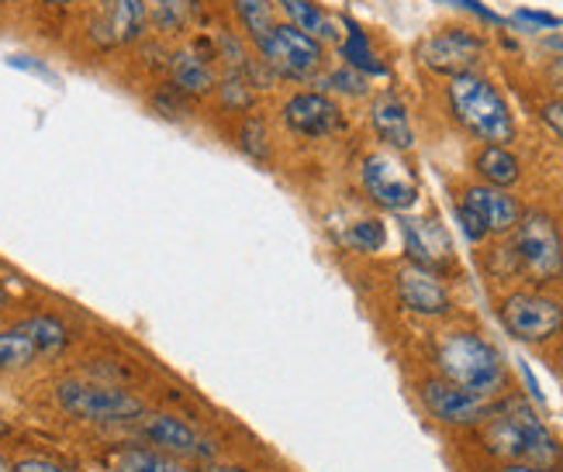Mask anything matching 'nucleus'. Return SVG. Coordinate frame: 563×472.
<instances>
[{"instance_id": "nucleus-1", "label": "nucleus", "mask_w": 563, "mask_h": 472, "mask_svg": "<svg viewBox=\"0 0 563 472\" xmlns=\"http://www.w3.org/2000/svg\"><path fill=\"white\" fill-rule=\"evenodd\" d=\"M484 445L505 462H526L536 469H553L560 462V445L522 396H505L492 407V417L484 420Z\"/></svg>"}, {"instance_id": "nucleus-2", "label": "nucleus", "mask_w": 563, "mask_h": 472, "mask_svg": "<svg viewBox=\"0 0 563 472\" xmlns=\"http://www.w3.org/2000/svg\"><path fill=\"white\" fill-rule=\"evenodd\" d=\"M432 366L439 380L492 401L508 386V369L501 352L477 331H446L432 345Z\"/></svg>"}, {"instance_id": "nucleus-3", "label": "nucleus", "mask_w": 563, "mask_h": 472, "mask_svg": "<svg viewBox=\"0 0 563 472\" xmlns=\"http://www.w3.org/2000/svg\"><path fill=\"white\" fill-rule=\"evenodd\" d=\"M446 97H450L453 117L481 142L505 145L516 138V117H511L505 97L498 93L492 80L477 77V72H463V77L450 80Z\"/></svg>"}, {"instance_id": "nucleus-4", "label": "nucleus", "mask_w": 563, "mask_h": 472, "mask_svg": "<svg viewBox=\"0 0 563 472\" xmlns=\"http://www.w3.org/2000/svg\"><path fill=\"white\" fill-rule=\"evenodd\" d=\"M516 269L532 283H553L563 277V238L556 221L543 211H526L511 238Z\"/></svg>"}, {"instance_id": "nucleus-5", "label": "nucleus", "mask_w": 563, "mask_h": 472, "mask_svg": "<svg viewBox=\"0 0 563 472\" xmlns=\"http://www.w3.org/2000/svg\"><path fill=\"white\" fill-rule=\"evenodd\" d=\"M56 404L69 417L90 420V425H129L145 414V404L135 393L87 380H63L56 386Z\"/></svg>"}, {"instance_id": "nucleus-6", "label": "nucleus", "mask_w": 563, "mask_h": 472, "mask_svg": "<svg viewBox=\"0 0 563 472\" xmlns=\"http://www.w3.org/2000/svg\"><path fill=\"white\" fill-rule=\"evenodd\" d=\"M498 314L505 331L526 345H543L563 335V304L543 293H529V290L508 293Z\"/></svg>"}, {"instance_id": "nucleus-7", "label": "nucleus", "mask_w": 563, "mask_h": 472, "mask_svg": "<svg viewBox=\"0 0 563 472\" xmlns=\"http://www.w3.org/2000/svg\"><path fill=\"white\" fill-rule=\"evenodd\" d=\"M139 438L150 441L156 452H166L180 462H214L218 456V445L208 435H201L198 428L174 414H142Z\"/></svg>"}, {"instance_id": "nucleus-8", "label": "nucleus", "mask_w": 563, "mask_h": 472, "mask_svg": "<svg viewBox=\"0 0 563 472\" xmlns=\"http://www.w3.org/2000/svg\"><path fill=\"white\" fill-rule=\"evenodd\" d=\"M360 180L366 196L387 211H408L419 201V180H415V172L408 169V162H401L390 153L366 156L360 166Z\"/></svg>"}, {"instance_id": "nucleus-9", "label": "nucleus", "mask_w": 563, "mask_h": 472, "mask_svg": "<svg viewBox=\"0 0 563 472\" xmlns=\"http://www.w3.org/2000/svg\"><path fill=\"white\" fill-rule=\"evenodd\" d=\"M263 63L284 80H308L322 66V45L311 35L298 32L294 24H274L271 38L260 45Z\"/></svg>"}, {"instance_id": "nucleus-10", "label": "nucleus", "mask_w": 563, "mask_h": 472, "mask_svg": "<svg viewBox=\"0 0 563 472\" xmlns=\"http://www.w3.org/2000/svg\"><path fill=\"white\" fill-rule=\"evenodd\" d=\"M484 53H487L484 38L467 29H443L419 45L422 66L432 72H446L450 80L463 77V72H474L484 63Z\"/></svg>"}, {"instance_id": "nucleus-11", "label": "nucleus", "mask_w": 563, "mask_h": 472, "mask_svg": "<svg viewBox=\"0 0 563 472\" xmlns=\"http://www.w3.org/2000/svg\"><path fill=\"white\" fill-rule=\"evenodd\" d=\"M419 396L426 411L439 420V425H450V428H474V425H484L487 417H492V401H484V396H474L467 390H460L446 380H426L419 386Z\"/></svg>"}, {"instance_id": "nucleus-12", "label": "nucleus", "mask_w": 563, "mask_h": 472, "mask_svg": "<svg viewBox=\"0 0 563 472\" xmlns=\"http://www.w3.org/2000/svg\"><path fill=\"white\" fill-rule=\"evenodd\" d=\"M395 293H398V304L419 317H446L453 311L446 283L439 280V272L422 269V266L408 262L405 269H398Z\"/></svg>"}, {"instance_id": "nucleus-13", "label": "nucleus", "mask_w": 563, "mask_h": 472, "mask_svg": "<svg viewBox=\"0 0 563 472\" xmlns=\"http://www.w3.org/2000/svg\"><path fill=\"white\" fill-rule=\"evenodd\" d=\"M284 124L301 138H329L342 128V111L325 93H294L284 104Z\"/></svg>"}, {"instance_id": "nucleus-14", "label": "nucleus", "mask_w": 563, "mask_h": 472, "mask_svg": "<svg viewBox=\"0 0 563 472\" xmlns=\"http://www.w3.org/2000/svg\"><path fill=\"white\" fill-rule=\"evenodd\" d=\"M145 0H97L90 21V38L97 45H125L142 35Z\"/></svg>"}, {"instance_id": "nucleus-15", "label": "nucleus", "mask_w": 563, "mask_h": 472, "mask_svg": "<svg viewBox=\"0 0 563 472\" xmlns=\"http://www.w3.org/2000/svg\"><path fill=\"white\" fill-rule=\"evenodd\" d=\"M401 235H405V252H408L411 266H422L432 272L450 266L453 245H450V235L443 232V225H435L429 217H405Z\"/></svg>"}, {"instance_id": "nucleus-16", "label": "nucleus", "mask_w": 563, "mask_h": 472, "mask_svg": "<svg viewBox=\"0 0 563 472\" xmlns=\"http://www.w3.org/2000/svg\"><path fill=\"white\" fill-rule=\"evenodd\" d=\"M463 204H467L484 221L487 235H508V232H516L519 217H522V207H519L516 196H508L505 190L487 187V183L467 187V193H463Z\"/></svg>"}, {"instance_id": "nucleus-17", "label": "nucleus", "mask_w": 563, "mask_h": 472, "mask_svg": "<svg viewBox=\"0 0 563 472\" xmlns=\"http://www.w3.org/2000/svg\"><path fill=\"white\" fill-rule=\"evenodd\" d=\"M169 83L184 97H208L211 90H218L214 66L198 48H180V53H174V59H169Z\"/></svg>"}, {"instance_id": "nucleus-18", "label": "nucleus", "mask_w": 563, "mask_h": 472, "mask_svg": "<svg viewBox=\"0 0 563 472\" xmlns=\"http://www.w3.org/2000/svg\"><path fill=\"white\" fill-rule=\"evenodd\" d=\"M371 121H374V132L380 135V142L387 148H395V153H408L415 145V135H411V121H408V108L398 101L395 93H380L374 101V111H371Z\"/></svg>"}, {"instance_id": "nucleus-19", "label": "nucleus", "mask_w": 563, "mask_h": 472, "mask_svg": "<svg viewBox=\"0 0 563 472\" xmlns=\"http://www.w3.org/2000/svg\"><path fill=\"white\" fill-rule=\"evenodd\" d=\"M474 169L481 172V180L487 187H498V190L519 183V177H522V162L511 156L505 145H484L474 159Z\"/></svg>"}, {"instance_id": "nucleus-20", "label": "nucleus", "mask_w": 563, "mask_h": 472, "mask_svg": "<svg viewBox=\"0 0 563 472\" xmlns=\"http://www.w3.org/2000/svg\"><path fill=\"white\" fill-rule=\"evenodd\" d=\"M108 465L111 472H194L187 462L156 449H118Z\"/></svg>"}, {"instance_id": "nucleus-21", "label": "nucleus", "mask_w": 563, "mask_h": 472, "mask_svg": "<svg viewBox=\"0 0 563 472\" xmlns=\"http://www.w3.org/2000/svg\"><path fill=\"white\" fill-rule=\"evenodd\" d=\"M18 328L35 341L38 356H45V359L59 356V352L66 349V345H69L66 325H63L59 317H53V314H35V317H29V321H21Z\"/></svg>"}, {"instance_id": "nucleus-22", "label": "nucleus", "mask_w": 563, "mask_h": 472, "mask_svg": "<svg viewBox=\"0 0 563 472\" xmlns=\"http://www.w3.org/2000/svg\"><path fill=\"white\" fill-rule=\"evenodd\" d=\"M277 4L287 11V18L294 21V29L298 32H305V35H311L314 42L322 38V42H329V38H335L339 32H335V21L318 8V4H311V0H277Z\"/></svg>"}, {"instance_id": "nucleus-23", "label": "nucleus", "mask_w": 563, "mask_h": 472, "mask_svg": "<svg viewBox=\"0 0 563 472\" xmlns=\"http://www.w3.org/2000/svg\"><path fill=\"white\" fill-rule=\"evenodd\" d=\"M342 56H346V66L356 69L360 77H363V72H366V77H387V66L374 56L371 38H366V32L356 29L353 21H350V38L342 42Z\"/></svg>"}, {"instance_id": "nucleus-24", "label": "nucleus", "mask_w": 563, "mask_h": 472, "mask_svg": "<svg viewBox=\"0 0 563 472\" xmlns=\"http://www.w3.org/2000/svg\"><path fill=\"white\" fill-rule=\"evenodd\" d=\"M38 359L35 341L21 328L0 331V372H21Z\"/></svg>"}, {"instance_id": "nucleus-25", "label": "nucleus", "mask_w": 563, "mask_h": 472, "mask_svg": "<svg viewBox=\"0 0 563 472\" xmlns=\"http://www.w3.org/2000/svg\"><path fill=\"white\" fill-rule=\"evenodd\" d=\"M235 11H239L242 24H246L250 38L256 42V48L271 38L274 24H271V8H266L263 0H235Z\"/></svg>"}, {"instance_id": "nucleus-26", "label": "nucleus", "mask_w": 563, "mask_h": 472, "mask_svg": "<svg viewBox=\"0 0 563 472\" xmlns=\"http://www.w3.org/2000/svg\"><path fill=\"white\" fill-rule=\"evenodd\" d=\"M218 101L225 111H250L253 108V90L246 77H239L235 69H229L222 80H218Z\"/></svg>"}, {"instance_id": "nucleus-27", "label": "nucleus", "mask_w": 563, "mask_h": 472, "mask_svg": "<svg viewBox=\"0 0 563 472\" xmlns=\"http://www.w3.org/2000/svg\"><path fill=\"white\" fill-rule=\"evenodd\" d=\"M145 4L163 32H180L190 18V0H145Z\"/></svg>"}, {"instance_id": "nucleus-28", "label": "nucleus", "mask_w": 563, "mask_h": 472, "mask_svg": "<svg viewBox=\"0 0 563 472\" xmlns=\"http://www.w3.org/2000/svg\"><path fill=\"white\" fill-rule=\"evenodd\" d=\"M239 148L246 156L260 159V162L271 156V135H266V124L260 117H246V121H242V128H239Z\"/></svg>"}, {"instance_id": "nucleus-29", "label": "nucleus", "mask_w": 563, "mask_h": 472, "mask_svg": "<svg viewBox=\"0 0 563 472\" xmlns=\"http://www.w3.org/2000/svg\"><path fill=\"white\" fill-rule=\"evenodd\" d=\"M384 225L380 221H374V217H366V221H356V225L350 228V235H346V241L353 245V248H360V252H380L384 248Z\"/></svg>"}, {"instance_id": "nucleus-30", "label": "nucleus", "mask_w": 563, "mask_h": 472, "mask_svg": "<svg viewBox=\"0 0 563 472\" xmlns=\"http://www.w3.org/2000/svg\"><path fill=\"white\" fill-rule=\"evenodd\" d=\"M325 87L329 90H339V93H350V97H363L366 93V80L360 77V72L356 69H335L332 72V77L325 80Z\"/></svg>"}, {"instance_id": "nucleus-31", "label": "nucleus", "mask_w": 563, "mask_h": 472, "mask_svg": "<svg viewBox=\"0 0 563 472\" xmlns=\"http://www.w3.org/2000/svg\"><path fill=\"white\" fill-rule=\"evenodd\" d=\"M456 217H460V228H463V235H467L471 241H484L487 238V228H484V221L460 201V207H456Z\"/></svg>"}, {"instance_id": "nucleus-32", "label": "nucleus", "mask_w": 563, "mask_h": 472, "mask_svg": "<svg viewBox=\"0 0 563 472\" xmlns=\"http://www.w3.org/2000/svg\"><path fill=\"white\" fill-rule=\"evenodd\" d=\"M8 66H14V69H24V72H35V77H42V80H53V83H56V72L48 69L45 63L32 59V56H8Z\"/></svg>"}, {"instance_id": "nucleus-33", "label": "nucleus", "mask_w": 563, "mask_h": 472, "mask_svg": "<svg viewBox=\"0 0 563 472\" xmlns=\"http://www.w3.org/2000/svg\"><path fill=\"white\" fill-rule=\"evenodd\" d=\"M156 108L166 117H187V101H184V93H177V90H166L159 101H156Z\"/></svg>"}, {"instance_id": "nucleus-34", "label": "nucleus", "mask_w": 563, "mask_h": 472, "mask_svg": "<svg viewBox=\"0 0 563 472\" xmlns=\"http://www.w3.org/2000/svg\"><path fill=\"white\" fill-rule=\"evenodd\" d=\"M543 121H547V128L563 142V101H550V104H543Z\"/></svg>"}, {"instance_id": "nucleus-35", "label": "nucleus", "mask_w": 563, "mask_h": 472, "mask_svg": "<svg viewBox=\"0 0 563 472\" xmlns=\"http://www.w3.org/2000/svg\"><path fill=\"white\" fill-rule=\"evenodd\" d=\"M453 8H463V11H471V14H477L481 21H492V24H501V18L495 14V11H487L481 0H450Z\"/></svg>"}, {"instance_id": "nucleus-36", "label": "nucleus", "mask_w": 563, "mask_h": 472, "mask_svg": "<svg viewBox=\"0 0 563 472\" xmlns=\"http://www.w3.org/2000/svg\"><path fill=\"white\" fill-rule=\"evenodd\" d=\"M14 472H66V469L56 465V462H48V459H24V462L14 465Z\"/></svg>"}, {"instance_id": "nucleus-37", "label": "nucleus", "mask_w": 563, "mask_h": 472, "mask_svg": "<svg viewBox=\"0 0 563 472\" xmlns=\"http://www.w3.org/2000/svg\"><path fill=\"white\" fill-rule=\"evenodd\" d=\"M522 21H532V24H543V29H560V18L556 14H543V11H519Z\"/></svg>"}, {"instance_id": "nucleus-38", "label": "nucleus", "mask_w": 563, "mask_h": 472, "mask_svg": "<svg viewBox=\"0 0 563 472\" xmlns=\"http://www.w3.org/2000/svg\"><path fill=\"white\" fill-rule=\"evenodd\" d=\"M498 472H553V469H536V465H526V462H505Z\"/></svg>"}, {"instance_id": "nucleus-39", "label": "nucleus", "mask_w": 563, "mask_h": 472, "mask_svg": "<svg viewBox=\"0 0 563 472\" xmlns=\"http://www.w3.org/2000/svg\"><path fill=\"white\" fill-rule=\"evenodd\" d=\"M550 80H553V87L563 93V59H556V63L550 66Z\"/></svg>"}, {"instance_id": "nucleus-40", "label": "nucleus", "mask_w": 563, "mask_h": 472, "mask_svg": "<svg viewBox=\"0 0 563 472\" xmlns=\"http://www.w3.org/2000/svg\"><path fill=\"white\" fill-rule=\"evenodd\" d=\"M42 4H48V8H66V4H73V0H42Z\"/></svg>"}, {"instance_id": "nucleus-41", "label": "nucleus", "mask_w": 563, "mask_h": 472, "mask_svg": "<svg viewBox=\"0 0 563 472\" xmlns=\"http://www.w3.org/2000/svg\"><path fill=\"white\" fill-rule=\"evenodd\" d=\"M543 45H547V48H560V53H563V38H547Z\"/></svg>"}, {"instance_id": "nucleus-42", "label": "nucleus", "mask_w": 563, "mask_h": 472, "mask_svg": "<svg viewBox=\"0 0 563 472\" xmlns=\"http://www.w3.org/2000/svg\"><path fill=\"white\" fill-rule=\"evenodd\" d=\"M0 472H14V465H11V462H8L4 456H0Z\"/></svg>"}, {"instance_id": "nucleus-43", "label": "nucleus", "mask_w": 563, "mask_h": 472, "mask_svg": "<svg viewBox=\"0 0 563 472\" xmlns=\"http://www.w3.org/2000/svg\"><path fill=\"white\" fill-rule=\"evenodd\" d=\"M4 307H8V290L0 286V311H4Z\"/></svg>"}, {"instance_id": "nucleus-44", "label": "nucleus", "mask_w": 563, "mask_h": 472, "mask_svg": "<svg viewBox=\"0 0 563 472\" xmlns=\"http://www.w3.org/2000/svg\"><path fill=\"white\" fill-rule=\"evenodd\" d=\"M208 472H246V469H225V465H214V469H208Z\"/></svg>"}, {"instance_id": "nucleus-45", "label": "nucleus", "mask_w": 563, "mask_h": 472, "mask_svg": "<svg viewBox=\"0 0 563 472\" xmlns=\"http://www.w3.org/2000/svg\"><path fill=\"white\" fill-rule=\"evenodd\" d=\"M8 431H11V428H8V420H4V417H0V438H4Z\"/></svg>"}]
</instances>
